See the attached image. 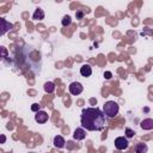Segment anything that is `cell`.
<instances>
[{"instance_id": "obj_4", "label": "cell", "mask_w": 153, "mask_h": 153, "mask_svg": "<svg viewBox=\"0 0 153 153\" xmlns=\"http://www.w3.org/2000/svg\"><path fill=\"white\" fill-rule=\"evenodd\" d=\"M114 143H115V147H116L117 149H120V151L127 149V148H128V145H129L127 137H124V136H118V137H116Z\"/></svg>"}, {"instance_id": "obj_12", "label": "cell", "mask_w": 153, "mask_h": 153, "mask_svg": "<svg viewBox=\"0 0 153 153\" xmlns=\"http://www.w3.org/2000/svg\"><path fill=\"white\" fill-rule=\"evenodd\" d=\"M44 91H45L47 93H53V92L55 91V84L51 82V81H47V82L44 84Z\"/></svg>"}, {"instance_id": "obj_1", "label": "cell", "mask_w": 153, "mask_h": 153, "mask_svg": "<svg viewBox=\"0 0 153 153\" xmlns=\"http://www.w3.org/2000/svg\"><path fill=\"white\" fill-rule=\"evenodd\" d=\"M81 126L90 131L103 130L106 123L105 114L98 108H86L81 111Z\"/></svg>"}, {"instance_id": "obj_2", "label": "cell", "mask_w": 153, "mask_h": 153, "mask_svg": "<svg viewBox=\"0 0 153 153\" xmlns=\"http://www.w3.org/2000/svg\"><path fill=\"white\" fill-rule=\"evenodd\" d=\"M118 110H120V106L114 100H109V102H105V104L103 105V112L105 114V116L112 118L115 117L117 114H118Z\"/></svg>"}, {"instance_id": "obj_20", "label": "cell", "mask_w": 153, "mask_h": 153, "mask_svg": "<svg viewBox=\"0 0 153 153\" xmlns=\"http://www.w3.org/2000/svg\"><path fill=\"white\" fill-rule=\"evenodd\" d=\"M5 140H6L5 135H1V143H4V142H5Z\"/></svg>"}, {"instance_id": "obj_8", "label": "cell", "mask_w": 153, "mask_h": 153, "mask_svg": "<svg viewBox=\"0 0 153 153\" xmlns=\"http://www.w3.org/2000/svg\"><path fill=\"white\" fill-rule=\"evenodd\" d=\"M140 127L143 130H151L153 129V120L152 118H145L140 122Z\"/></svg>"}, {"instance_id": "obj_17", "label": "cell", "mask_w": 153, "mask_h": 153, "mask_svg": "<svg viewBox=\"0 0 153 153\" xmlns=\"http://www.w3.org/2000/svg\"><path fill=\"white\" fill-rule=\"evenodd\" d=\"M75 17H76V19H82L84 18V12L82 11H78L75 13Z\"/></svg>"}, {"instance_id": "obj_13", "label": "cell", "mask_w": 153, "mask_h": 153, "mask_svg": "<svg viewBox=\"0 0 153 153\" xmlns=\"http://www.w3.org/2000/svg\"><path fill=\"white\" fill-rule=\"evenodd\" d=\"M147 149H148V147H147L146 143H137L135 146V152L136 153H145V152H147Z\"/></svg>"}, {"instance_id": "obj_3", "label": "cell", "mask_w": 153, "mask_h": 153, "mask_svg": "<svg viewBox=\"0 0 153 153\" xmlns=\"http://www.w3.org/2000/svg\"><path fill=\"white\" fill-rule=\"evenodd\" d=\"M68 90H69L71 94H73V96H78V94H80V93L82 92L84 87H82V85H81L79 81H73V82L69 84Z\"/></svg>"}, {"instance_id": "obj_10", "label": "cell", "mask_w": 153, "mask_h": 153, "mask_svg": "<svg viewBox=\"0 0 153 153\" xmlns=\"http://www.w3.org/2000/svg\"><path fill=\"white\" fill-rule=\"evenodd\" d=\"M53 143H54V146H55L56 148H63L66 141H65V139H63L61 135H56V136L54 137V140H53Z\"/></svg>"}, {"instance_id": "obj_7", "label": "cell", "mask_w": 153, "mask_h": 153, "mask_svg": "<svg viewBox=\"0 0 153 153\" xmlns=\"http://www.w3.org/2000/svg\"><path fill=\"white\" fill-rule=\"evenodd\" d=\"M13 29V24L8 23L6 19H1V31H0V35L4 36L8 30H12Z\"/></svg>"}, {"instance_id": "obj_14", "label": "cell", "mask_w": 153, "mask_h": 153, "mask_svg": "<svg viewBox=\"0 0 153 153\" xmlns=\"http://www.w3.org/2000/svg\"><path fill=\"white\" fill-rule=\"evenodd\" d=\"M71 23H72L71 17H69V16H63V18H62V20H61V24H62L63 26H68V25H71Z\"/></svg>"}, {"instance_id": "obj_9", "label": "cell", "mask_w": 153, "mask_h": 153, "mask_svg": "<svg viewBox=\"0 0 153 153\" xmlns=\"http://www.w3.org/2000/svg\"><path fill=\"white\" fill-rule=\"evenodd\" d=\"M80 74H81L82 76H85V78L90 76V75L92 74V68H91V66L87 65V63H84V65L80 67Z\"/></svg>"}, {"instance_id": "obj_5", "label": "cell", "mask_w": 153, "mask_h": 153, "mask_svg": "<svg viewBox=\"0 0 153 153\" xmlns=\"http://www.w3.org/2000/svg\"><path fill=\"white\" fill-rule=\"evenodd\" d=\"M48 120H49V115H48L45 111L38 110V111L36 112V115H35V121H36L37 123L43 124V123H45Z\"/></svg>"}, {"instance_id": "obj_11", "label": "cell", "mask_w": 153, "mask_h": 153, "mask_svg": "<svg viewBox=\"0 0 153 153\" xmlns=\"http://www.w3.org/2000/svg\"><path fill=\"white\" fill-rule=\"evenodd\" d=\"M43 18H44V12H43V10L39 8V7H37V8L35 10L33 14H32V19H35V20H42Z\"/></svg>"}, {"instance_id": "obj_6", "label": "cell", "mask_w": 153, "mask_h": 153, "mask_svg": "<svg viewBox=\"0 0 153 153\" xmlns=\"http://www.w3.org/2000/svg\"><path fill=\"white\" fill-rule=\"evenodd\" d=\"M73 137H74V140H78V141L84 140V139L86 137L85 128H76V129L74 130V133H73Z\"/></svg>"}, {"instance_id": "obj_15", "label": "cell", "mask_w": 153, "mask_h": 153, "mask_svg": "<svg viewBox=\"0 0 153 153\" xmlns=\"http://www.w3.org/2000/svg\"><path fill=\"white\" fill-rule=\"evenodd\" d=\"M134 130H131L130 128H126V136L127 137H133L134 136Z\"/></svg>"}, {"instance_id": "obj_18", "label": "cell", "mask_w": 153, "mask_h": 153, "mask_svg": "<svg viewBox=\"0 0 153 153\" xmlns=\"http://www.w3.org/2000/svg\"><path fill=\"white\" fill-rule=\"evenodd\" d=\"M1 51H2V57H6V55H7V51H6L5 47H1Z\"/></svg>"}, {"instance_id": "obj_16", "label": "cell", "mask_w": 153, "mask_h": 153, "mask_svg": "<svg viewBox=\"0 0 153 153\" xmlns=\"http://www.w3.org/2000/svg\"><path fill=\"white\" fill-rule=\"evenodd\" d=\"M31 110L35 111V112H37V111L39 110V104H38V103H33V104L31 105Z\"/></svg>"}, {"instance_id": "obj_19", "label": "cell", "mask_w": 153, "mask_h": 153, "mask_svg": "<svg viewBox=\"0 0 153 153\" xmlns=\"http://www.w3.org/2000/svg\"><path fill=\"white\" fill-rule=\"evenodd\" d=\"M104 76H105L106 79H110V78H111V73H110V72H105V73H104Z\"/></svg>"}]
</instances>
